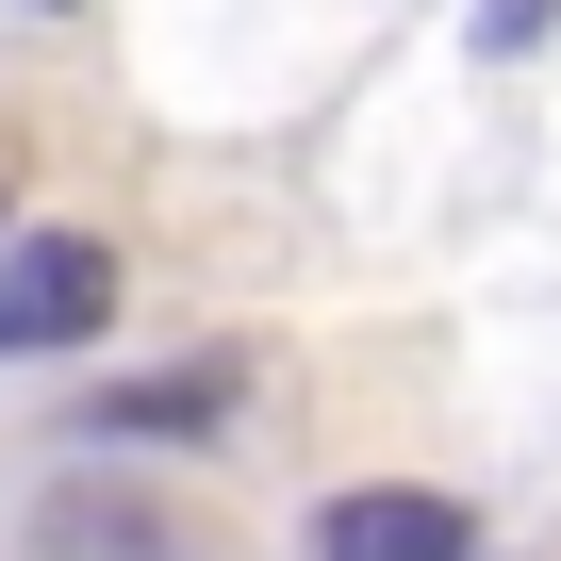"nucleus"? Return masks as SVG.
I'll return each instance as SVG.
<instances>
[{
    "instance_id": "7ed1b4c3",
    "label": "nucleus",
    "mask_w": 561,
    "mask_h": 561,
    "mask_svg": "<svg viewBox=\"0 0 561 561\" xmlns=\"http://www.w3.org/2000/svg\"><path fill=\"white\" fill-rule=\"evenodd\" d=\"M34 561H198V512H165V495H133V479H50Z\"/></svg>"
},
{
    "instance_id": "f03ea898",
    "label": "nucleus",
    "mask_w": 561,
    "mask_h": 561,
    "mask_svg": "<svg viewBox=\"0 0 561 561\" xmlns=\"http://www.w3.org/2000/svg\"><path fill=\"white\" fill-rule=\"evenodd\" d=\"M314 561H479V512L430 495V479H364L314 512Z\"/></svg>"
},
{
    "instance_id": "f257e3e1",
    "label": "nucleus",
    "mask_w": 561,
    "mask_h": 561,
    "mask_svg": "<svg viewBox=\"0 0 561 561\" xmlns=\"http://www.w3.org/2000/svg\"><path fill=\"white\" fill-rule=\"evenodd\" d=\"M116 314V248L100 231H0V364H67L83 331Z\"/></svg>"
},
{
    "instance_id": "39448f33",
    "label": "nucleus",
    "mask_w": 561,
    "mask_h": 561,
    "mask_svg": "<svg viewBox=\"0 0 561 561\" xmlns=\"http://www.w3.org/2000/svg\"><path fill=\"white\" fill-rule=\"evenodd\" d=\"M34 18H50V0H34Z\"/></svg>"
},
{
    "instance_id": "20e7f679",
    "label": "nucleus",
    "mask_w": 561,
    "mask_h": 561,
    "mask_svg": "<svg viewBox=\"0 0 561 561\" xmlns=\"http://www.w3.org/2000/svg\"><path fill=\"white\" fill-rule=\"evenodd\" d=\"M231 413V364H149V380H100V430H215Z\"/></svg>"
}]
</instances>
